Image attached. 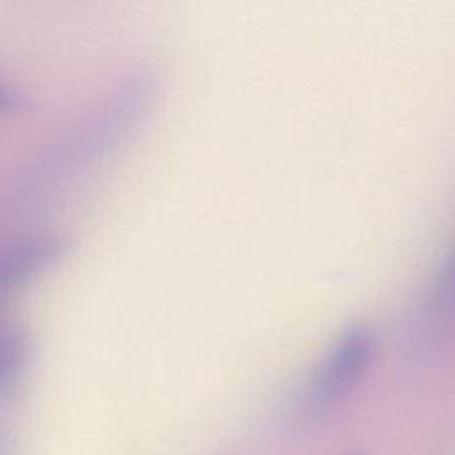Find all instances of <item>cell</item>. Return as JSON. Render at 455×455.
<instances>
[{
  "label": "cell",
  "instance_id": "3957f363",
  "mask_svg": "<svg viewBox=\"0 0 455 455\" xmlns=\"http://www.w3.org/2000/svg\"><path fill=\"white\" fill-rule=\"evenodd\" d=\"M345 455H368L366 451H348V453H345Z\"/></svg>",
  "mask_w": 455,
  "mask_h": 455
},
{
  "label": "cell",
  "instance_id": "6da1fadb",
  "mask_svg": "<svg viewBox=\"0 0 455 455\" xmlns=\"http://www.w3.org/2000/svg\"><path fill=\"white\" fill-rule=\"evenodd\" d=\"M373 345V331L368 325L347 327L313 371L302 395L304 407L322 412L341 402L368 370Z\"/></svg>",
  "mask_w": 455,
  "mask_h": 455
},
{
  "label": "cell",
  "instance_id": "7a4b0ae2",
  "mask_svg": "<svg viewBox=\"0 0 455 455\" xmlns=\"http://www.w3.org/2000/svg\"><path fill=\"white\" fill-rule=\"evenodd\" d=\"M455 320V247L446 258L425 306L428 327H446Z\"/></svg>",
  "mask_w": 455,
  "mask_h": 455
}]
</instances>
